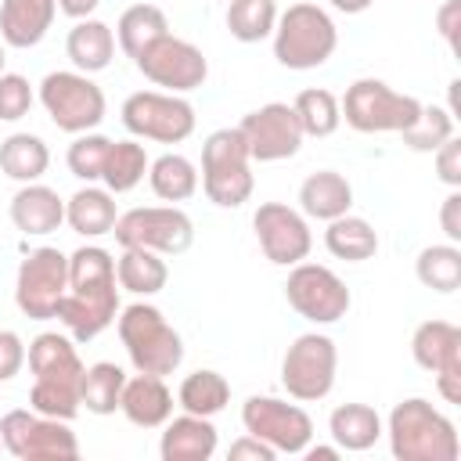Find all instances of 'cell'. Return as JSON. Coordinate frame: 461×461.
<instances>
[{
  "mask_svg": "<svg viewBox=\"0 0 461 461\" xmlns=\"http://www.w3.org/2000/svg\"><path fill=\"white\" fill-rule=\"evenodd\" d=\"M119 277L115 259L101 245H83L68 256V288L58 303V321L76 342L97 339L104 328L115 324L119 313Z\"/></svg>",
  "mask_w": 461,
  "mask_h": 461,
  "instance_id": "obj_1",
  "label": "cell"
},
{
  "mask_svg": "<svg viewBox=\"0 0 461 461\" xmlns=\"http://www.w3.org/2000/svg\"><path fill=\"white\" fill-rule=\"evenodd\" d=\"M29 371H32V389H29V407L47 414V418H61L72 421L79 414V382L86 364L79 360L72 335H58V331H43L29 342L25 349Z\"/></svg>",
  "mask_w": 461,
  "mask_h": 461,
  "instance_id": "obj_2",
  "label": "cell"
},
{
  "mask_svg": "<svg viewBox=\"0 0 461 461\" xmlns=\"http://www.w3.org/2000/svg\"><path fill=\"white\" fill-rule=\"evenodd\" d=\"M382 432L389 436V450L396 461H457L461 454L454 421L421 396L400 400L389 411Z\"/></svg>",
  "mask_w": 461,
  "mask_h": 461,
  "instance_id": "obj_3",
  "label": "cell"
},
{
  "mask_svg": "<svg viewBox=\"0 0 461 461\" xmlns=\"http://www.w3.org/2000/svg\"><path fill=\"white\" fill-rule=\"evenodd\" d=\"M122 349L130 357V364L140 375H173L184 360V339L180 331L162 317L158 306L151 303H133L115 317Z\"/></svg>",
  "mask_w": 461,
  "mask_h": 461,
  "instance_id": "obj_4",
  "label": "cell"
},
{
  "mask_svg": "<svg viewBox=\"0 0 461 461\" xmlns=\"http://www.w3.org/2000/svg\"><path fill=\"white\" fill-rule=\"evenodd\" d=\"M252 155L238 126L212 130L202 144V191L220 209H238L252 198Z\"/></svg>",
  "mask_w": 461,
  "mask_h": 461,
  "instance_id": "obj_5",
  "label": "cell"
},
{
  "mask_svg": "<svg viewBox=\"0 0 461 461\" xmlns=\"http://www.w3.org/2000/svg\"><path fill=\"white\" fill-rule=\"evenodd\" d=\"M339 47L331 14L317 4H292L274 25V58L292 72L321 68Z\"/></svg>",
  "mask_w": 461,
  "mask_h": 461,
  "instance_id": "obj_6",
  "label": "cell"
},
{
  "mask_svg": "<svg viewBox=\"0 0 461 461\" xmlns=\"http://www.w3.org/2000/svg\"><path fill=\"white\" fill-rule=\"evenodd\" d=\"M339 112H342L346 126H353L357 133H403L418 119L421 101L393 90L385 79L364 76L346 86Z\"/></svg>",
  "mask_w": 461,
  "mask_h": 461,
  "instance_id": "obj_7",
  "label": "cell"
},
{
  "mask_svg": "<svg viewBox=\"0 0 461 461\" xmlns=\"http://www.w3.org/2000/svg\"><path fill=\"white\" fill-rule=\"evenodd\" d=\"M0 443L18 461H76L79 439L68 421L47 418L40 411H7L0 418Z\"/></svg>",
  "mask_w": 461,
  "mask_h": 461,
  "instance_id": "obj_8",
  "label": "cell"
},
{
  "mask_svg": "<svg viewBox=\"0 0 461 461\" xmlns=\"http://www.w3.org/2000/svg\"><path fill=\"white\" fill-rule=\"evenodd\" d=\"M40 104L47 108L50 122L65 133H90L101 126L108 101L104 90L76 68H61V72H47L40 83Z\"/></svg>",
  "mask_w": 461,
  "mask_h": 461,
  "instance_id": "obj_9",
  "label": "cell"
},
{
  "mask_svg": "<svg viewBox=\"0 0 461 461\" xmlns=\"http://www.w3.org/2000/svg\"><path fill=\"white\" fill-rule=\"evenodd\" d=\"M122 126L140 140L180 144L194 133V104L166 90H137L122 101Z\"/></svg>",
  "mask_w": 461,
  "mask_h": 461,
  "instance_id": "obj_10",
  "label": "cell"
},
{
  "mask_svg": "<svg viewBox=\"0 0 461 461\" xmlns=\"http://www.w3.org/2000/svg\"><path fill=\"white\" fill-rule=\"evenodd\" d=\"M112 234L122 249H151L158 256H180L194 241V223L176 205H140L122 212Z\"/></svg>",
  "mask_w": 461,
  "mask_h": 461,
  "instance_id": "obj_11",
  "label": "cell"
},
{
  "mask_svg": "<svg viewBox=\"0 0 461 461\" xmlns=\"http://www.w3.org/2000/svg\"><path fill=\"white\" fill-rule=\"evenodd\" d=\"M335 371H339L335 342L321 331H306L288 346V353L281 360V385L288 389L292 400L313 403L331 393Z\"/></svg>",
  "mask_w": 461,
  "mask_h": 461,
  "instance_id": "obj_12",
  "label": "cell"
},
{
  "mask_svg": "<svg viewBox=\"0 0 461 461\" xmlns=\"http://www.w3.org/2000/svg\"><path fill=\"white\" fill-rule=\"evenodd\" d=\"M65 288H68V256L50 245H40L18 267L14 303L29 321H50L58 313Z\"/></svg>",
  "mask_w": 461,
  "mask_h": 461,
  "instance_id": "obj_13",
  "label": "cell"
},
{
  "mask_svg": "<svg viewBox=\"0 0 461 461\" xmlns=\"http://www.w3.org/2000/svg\"><path fill=\"white\" fill-rule=\"evenodd\" d=\"M285 299L299 317H306L313 324L342 321L353 303L346 281L331 267H321V263H295L285 281Z\"/></svg>",
  "mask_w": 461,
  "mask_h": 461,
  "instance_id": "obj_14",
  "label": "cell"
},
{
  "mask_svg": "<svg viewBox=\"0 0 461 461\" xmlns=\"http://www.w3.org/2000/svg\"><path fill=\"white\" fill-rule=\"evenodd\" d=\"M133 65L140 68L144 79H151L155 86H166V94H191L209 76L205 54L191 40H180L173 32H166L151 47H144L133 58Z\"/></svg>",
  "mask_w": 461,
  "mask_h": 461,
  "instance_id": "obj_15",
  "label": "cell"
},
{
  "mask_svg": "<svg viewBox=\"0 0 461 461\" xmlns=\"http://www.w3.org/2000/svg\"><path fill=\"white\" fill-rule=\"evenodd\" d=\"M241 425L249 436L263 439L277 454H303L313 439L310 414L277 396H249L241 407Z\"/></svg>",
  "mask_w": 461,
  "mask_h": 461,
  "instance_id": "obj_16",
  "label": "cell"
},
{
  "mask_svg": "<svg viewBox=\"0 0 461 461\" xmlns=\"http://www.w3.org/2000/svg\"><path fill=\"white\" fill-rule=\"evenodd\" d=\"M252 230L259 238L263 256L277 267H295L313 249V234H310L306 216L285 202H263L252 212Z\"/></svg>",
  "mask_w": 461,
  "mask_h": 461,
  "instance_id": "obj_17",
  "label": "cell"
},
{
  "mask_svg": "<svg viewBox=\"0 0 461 461\" xmlns=\"http://www.w3.org/2000/svg\"><path fill=\"white\" fill-rule=\"evenodd\" d=\"M252 162H281L292 158L303 148V126L295 119V108L285 101H270L256 112H249L238 122Z\"/></svg>",
  "mask_w": 461,
  "mask_h": 461,
  "instance_id": "obj_18",
  "label": "cell"
},
{
  "mask_svg": "<svg viewBox=\"0 0 461 461\" xmlns=\"http://www.w3.org/2000/svg\"><path fill=\"white\" fill-rule=\"evenodd\" d=\"M11 223L25 234V238H43V234H54L61 223H65V202L54 187L32 180V184H22L11 198Z\"/></svg>",
  "mask_w": 461,
  "mask_h": 461,
  "instance_id": "obj_19",
  "label": "cell"
},
{
  "mask_svg": "<svg viewBox=\"0 0 461 461\" xmlns=\"http://www.w3.org/2000/svg\"><path fill=\"white\" fill-rule=\"evenodd\" d=\"M173 393L166 385L162 375H133L126 378L122 385V400H119V411L126 414L130 425L137 429H162L169 418H173Z\"/></svg>",
  "mask_w": 461,
  "mask_h": 461,
  "instance_id": "obj_20",
  "label": "cell"
},
{
  "mask_svg": "<svg viewBox=\"0 0 461 461\" xmlns=\"http://www.w3.org/2000/svg\"><path fill=\"white\" fill-rule=\"evenodd\" d=\"M162 461H209L216 454V425L202 414H180L162 425L158 439Z\"/></svg>",
  "mask_w": 461,
  "mask_h": 461,
  "instance_id": "obj_21",
  "label": "cell"
},
{
  "mask_svg": "<svg viewBox=\"0 0 461 461\" xmlns=\"http://www.w3.org/2000/svg\"><path fill=\"white\" fill-rule=\"evenodd\" d=\"M58 14V0H0V40L7 47H36Z\"/></svg>",
  "mask_w": 461,
  "mask_h": 461,
  "instance_id": "obj_22",
  "label": "cell"
},
{
  "mask_svg": "<svg viewBox=\"0 0 461 461\" xmlns=\"http://www.w3.org/2000/svg\"><path fill=\"white\" fill-rule=\"evenodd\" d=\"M353 205V184L335 169H317L299 184V212L306 220H335L349 212Z\"/></svg>",
  "mask_w": 461,
  "mask_h": 461,
  "instance_id": "obj_23",
  "label": "cell"
},
{
  "mask_svg": "<svg viewBox=\"0 0 461 461\" xmlns=\"http://www.w3.org/2000/svg\"><path fill=\"white\" fill-rule=\"evenodd\" d=\"M414 364L429 375L461 367V328L450 321H421L411 335Z\"/></svg>",
  "mask_w": 461,
  "mask_h": 461,
  "instance_id": "obj_24",
  "label": "cell"
},
{
  "mask_svg": "<svg viewBox=\"0 0 461 461\" xmlns=\"http://www.w3.org/2000/svg\"><path fill=\"white\" fill-rule=\"evenodd\" d=\"M65 54H68V61L76 65V72L94 76V72L108 68L112 58H115V32H112V25H104V22H97V18L76 22V25L68 29Z\"/></svg>",
  "mask_w": 461,
  "mask_h": 461,
  "instance_id": "obj_25",
  "label": "cell"
},
{
  "mask_svg": "<svg viewBox=\"0 0 461 461\" xmlns=\"http://www.w3.org/2000/svg\"><path fill=\"white\" fill-rule=\"evenodd\" d=\"M119 220V209H115V194L108 187H79L68 202H65V223L83 234V238H101V234H112Z\"/></svg>",
  "mask_w": 461,
  "mask_h": 461,
  "instance_id": "obj_26",
  "label": "cell"
},
{
  "mask_svg": "<svg viewBox=\"0 0 461 461\" xmlns=\"http://www.w3.org/2000/svg\"><path fill=\"white\" fill-rule=\"evenodd\" d=\"M328 432L339 450H371L382 439V418L367 403H339L328 418Z\"/></svg>",
  "mask_w": 461,
  "mask_h": 461,
  "instance_id": "obj_27",
  "label": "cell"
},
{
  "mask_svg": "<svg viewBox=\"0 0 461 461\" xmlns=\"http://www.w3.org/2000/svg\"><path fill=\"white\" fill-rule=\"evenodd\" d=\"M324 249L335 256V259H346V263H364L378 252V230L364 220V216H353V212H342L335 220H328V230H324Z\"/></svg>",
  "mask_w": 461,
  "mask_h": 461,
  "instance_id": "obj_28",
  "label": "cell"
},
{
  "mask_svg": "<svg viewBox=\"0 0 461 461\" xmlns=\"http://www.w3.org/2000/svg\"><path fill=\"white\" fill-rule=\"evenodd\" d=\"M50 166V148L43 144V137L36 133H11L0 140V173L18 180V184H32L47 173Z\"/></svg>",
  "mask_w": 461,
  "mask_h": 461,
  "instance_id": "obj_29",
  "label": "cell"
},
{
  "mask_svg": "<svg viewBox=\"0 0 461 461\" xmlns=\"http://www.w3.org/2000/svg\"><path fill=\"white\" fill-rule=\"evenodd\" d=\"M169 32V18L155 4H133L115 22V43L126 58H137L144 47H151L158 36Z\"/></svg>",
  "mask_w": 461,
  "mask_h": 461,
  "instance_id": "obj_30",
  "label": "cell"
},
{
  "mask_svg": "<svg viewBox=\"0 0 461 461\" xmlns=\"http://www.w3.org/2000/svg\"><path fill=\"white\" fill-rule=\"evenodd\" d=\"M115 277L119 288L133 295H158L169 281V267L151 249H122V256L115 259Z\"/></svg>",
  "mask_w": 461,
  "mask_h": 461,
  "instance_id": "obj_31",
  "label": "cell"
},
{
  "mask_svg": "<svg viewBox=\"0 0 461 461\" xmlns=\"http://www.w3.org/2000/svg\"><path fill=\"white\" fill-rule=\"evenodd\" d=\"M148 184H151L155 198L176 205V202H187L198 191V169H194L191 158H184L176 151H166L148 166Z\"/></svg>",
  "mask_w": 461,
  "mask_h": 461,
  "instance_id": "obj_32",
  "label": "cell"
},
{
  "mask_svg": "<svg viewBox=\"0 0 461 461\" xmlns=\"http://www.w3.org/2000/svg\"><path fill=\"white\" fill-rule=\"evenodd\" d=\"M122 385H126V371L112 360H97L83 371V382H79V403L90 411V414H115L119 411V400H122Z\"/></svg>",
  "mask_w": 461,
  "mask_h": 461,
  "instance_id": "obj_33",
  "label": "cell"
},
{
  "mask_svg": "<svg viewBox=\"0 0 461 461\" xmlns=\"http://www.w3.org/2000/svg\"><path fill=\"white\" fill-rule=\"evenodd\" d=\"M176 403L187 411V414H202V418H212L220 414L227 403H230V382L220 375V371H191L180 389H176Z\"/></svg>",
  "mask_w": 461,
  "mask_h": 461,
  "instance_id": "obj_34",
  "label": "cell"
},
{
  "mask_svg": "<svg viewBox=\"0 0 461 461\" xmlns=\"http://www.w3.org/2000/svg\"><path fill=\"white\" fill-rule=\"evenodd\" d=\"M148 166H151V158H148L140 140H133V137L130 140H112L104 169H101V180H104V187L112 194H126L144 180Z\"/></svg>",
  "mask_w": 461,
  "mask_h": 461,
  "instance_id": "obj_35",
  "label": "cell"
},
{
  "mask_svg": "<svg viewBox=\"0 0 461 461\" xmlns=\"http://www.w3.org/2000/svg\"><path fill=\"white\" fill-rule=\"evenodd\" d=\"M414 274L425 288L439 292V295H450L461 288V249L454 241H443V245H425L414 259Z\"/></svg>",
  "mask_w": 461,
  "mask_h": 461,
  "instance_id": "obj_36",
  "label": "cell"
},
{
  "mask_svg": "<svg viewBox=\"0 0 461 461\" xmlns=\"http://www.w3.org/2000/svg\"><path fill=\"white\" fill-rule=\"evenodd\" d=\"M295 119L303 126V137H331L342 122V112H339V97L324 86H310V90H299L295 101Z\"/></svg>",
  "mask_w": 461,
  "mask_h": 461,
  "instance_id": "obj_37",
  "label": "cell"
},
{
  "mask_svg": "<svg viewBox=\"0 0 461 461\" xmlns=\"http://www.w3.org/2000/svg\"><path fill=\"white\" fill-rule=\"evenodd\" d=\"M277 4L274 0H227V32L238 43H259L274 36Z\"/></svg>",
  "mask_w": 461,
  "mask_h": 461,
  "instance_id": "obj_38",
  "label": "cell"
},
{
  "mask_svg": "<svg viewBox=\"0 0 461 461\" xmlns=\"http://www.w3.org/2000/svg\"><path fill=\"white\" fill-rule=\"evenodd\" d=\"M411 151H436L443 140L454 137V115L443 104H421L418 119L400 133Z\"/></svg>",
  "mask_w": 461,
  "mask_h": 461,
  "instance_id": "obj_39",
  "label": "cell"
},
{
  "mask_svg": "<svg viewBox=\"0 0 461 461\" xmlns=\"http://www.w3.org/2000/svg\"><path fill=\"white\" fill-rule=\"evenodd\" d=\"M108 148H112V137H104V133H94V130L90 133H76V140L68 144V155H65L68 173L79 176V180H86V184L101 180Z\"/></svg>",
  "mask_w": 461,
  "mask_h": 461,
  "instance_id": "obj_40",
  "label": "cell"
},
{
  "mask_svg": "<svg viewBox=\"0 0 461 461\" xmlns=\"http://www.w3.org/2000/svg\"><path fill=\"white\" fill-rule=\"evenodd\" d=\"M32 101H36V94H32V86H29L25 76H18V72H4L0 76V122L25 119L29 108H32Z\"/></svg>",
  "mask_w": 461,
  "mask_h": 461,
  "instance_id": "obj_41",
  "label": "cell"
},
{
  "mask_svg": "<svg viewBox=\"0 0 461 461\" xmlns=\"http://www.w3.org/2000/svg\"><path fill=\"white\" fill-rule=\"evenodd\" d=\"M25 367V342L18 331L0 328V382H11Z\"/></svg>",
  "mask_w": 461,
  "mask_h": 461,
  "instance_id": "obj_42",
  "label": "cell"
},
{
  "mask_svg": "<svg viewBox=\"0 0 461 461\" xmlns=\"http://www.w3.org/2000/svg\"><path fill=\"white\" fill-rule=\"evenodd\" d=\"M432 155H436V173H439V180H443L447 187H461V140L450 137V140H443Z\"/></svg>",
  "mask_w": 461,
  "mask_h": 461,
  "instance_id": "obj_43",
  "label": "cell"
},
{
  "mask_svg": "<svg viewBox=\"0 0 461 461\" xmlns=\"http://www.w3.org/2000/svg\"><path fill=\"white\" fill-rule=\"evenodd\" d=\"M227 457L230 461H274L277 457V450L274 447H267L263 439H256V436H241V439H234L230 443V450H227Z\"/></svg>",
  "mask_w": 461,
  "mask_h": 461,
  "instance_id": "obj_44",
  "label": "cell"
},
{
  "mask_svg": "<svg viewBox=\"0 0 461 461\" xmlns=\"http://www.w3.org/2000/svg\"><path fill=\"white\" fill-rule=\"evenodd\" d=\"M436 29L439 36L447 40V47L457 54V29H461V0H447L439 11H436Z\"/></svg>",
  "mask_w": 461,
  "mask_h": 461,
  "instance_id": "obj_45",
  "label": "cell"
},
{
  "mask_svg": "<svg viewBox=\"0 0 461 461\" xmlns=\"http://www.w3.org/2000/svg\"><path fill=\"white\" fill-rule=\"evenodd\" d=\"M439 223H443V234L447 241H461V191L450 187V194L443 198V209H439Z\"/></svg>",
  "mask_w": 461,
  "mask_h": 461,
  "instance_id": "obj_46",
  "label": "cell"
},
{
  "mask_svg": "<svg viewBox=\"0 0 461 461\" xmlns=\"http://www.w3.org/2000/svg\"><path fill=\"white\" fill-rule=\"evenodd\" d=\"M436 389L447 403H461V367H447L436 371Z\"/></svg>",
  "mask_w": 461,
  "mask_h": 461,
  "instance_id": "obj_47",
  "label": "cell"
},
{
  "mask_svg": "<svg viewBox=\"0 0 461 461\" xmlns=\"http://www.w3.org/2000/svg\"><path fill=\"white\" fill-rule=\"evenodd\" d=\"M97 4L101 0H58V11L68 14V18H76V22H83V18H90L97 11Z\"/></svg>",
  "mask_w": 461,
  "mask_h": 461,
  "instance_id": "obj_48",
  "label": "cell"
},
{
  "mask_svg": "<svg viewBox=\"0 0 461 461\" xmlns=\"http://www.w3.org/2000/svg\"><path fill=\"white\" fill-rule=\"evenodd\" d=\"M303 454H306V461H335L342 450H339V447H321V443H317V447H306Z\"/></svg>",
  "mask_w": 461,
  "mask_h": 461,
  "instance_id": "obj_49",
  "label": "cell"
},
{
  "mask_svg": "<svg viewBox=\"0 0 461 461\" xmlns=\"http://www.w3.org/2000/svg\"><path fill=\"white\" fill-rule=\"evenodd\" d=\"M335 11H342V14H360V11H367L375 0H328Z\"/></svg>",
  "mask_w": 461,
  "mask_h": 461,
  "instance_id": "obj_50",
  "label": "cell"
},
{
  "mask_svg": "<svg viewBox=\"0 0 461 461\" xmlns=\"http://www.w3.org/2000/svg\"><path fill=\"white\" fill-rule=\"evenodd\" d=\"M4 61H7V43L0 40V76H4Z\"/></svg>",
  "mask_w": 461,
  "mask_h": 461,
  "instance_id": "obj_51",
  "label": "cell"
},
{
  "mask_svg": "<svg viewBox=\"0 0 461 461\" xmlns=\"http://www.w3.org/2000/svg\"><path fill=\"white\" fill-rule=\"evenodd\" d=\"M0 450H4V443H0Z\"/></svg>",
  "mask_w": 461,
  "mask_h": 461,
  "instance_id": "obj_52",
  "label": "cell"
}]
</instances>
